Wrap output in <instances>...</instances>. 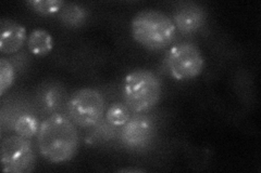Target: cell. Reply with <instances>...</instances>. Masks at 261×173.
<instances>
[{
    "label": "cell",
    "instance_id": "cell-5",
    "mask_svg": "<svg viewBox=\"0 0 261 173\" xmlns=\"http://www.w3.org/2000/svg\"><path fill=\"white\" fill-rule=\"evenodd\" d=\"M71 119L83 128L96 126L101 120L106 105L102 94L92 88H83L73 93L68 103Z\"/></svg>",
    "mask_w": 261,
    "mask_h": 173
},
{
    "label": "cell",
    "instance_id": "cell-11",
    "mask_svg": "<svg viewBox=\"0 0 261 173\" xmlns=\"http://www.w3.org/2000/svg\"><path fill=\"white\" fill-rule=\"evenodd\" d=\"M88 12L86 8L79 4H67L62 7L59 11V21L64 26L71 28H77L83 26L87 21Z\"/></svg>",
    "mask_w": 261,
    "mask_h": 173
},
{
    "label": "cell",
    "instance_id": "cell-14",
    "mask_svg": "<svg viewBox=\"0 0 261 173\" xmlns=\"http://www.w3.org/2000/svg\"><path fill=\"white\" fill-rule=\"evenodd\" d=\"M129 118L128 106L122 103L112 104L106 113V120L111 127H123Z\"/></svg>",
    "mask_w": 261,
    "mask_h": 173
},
{
    "label": "cell",
    "instance_id": "cell-10",
    "mask_svg": "<svg viewBox=\"0 0 261 173\" xmlns=\"http://www.w3.org/2000/svg\"><path fill=\"white\" fill-rule=\"evenodd\" d=\"M65 90L57 82H49L43 85L38 91V104L47 113H55L60 109L64 102Z\"/></svg>",
    "mask_w": 261,
    "mask_h": 173
},
{
    "label": "cell",
    "instance_id": "cell-16",
    "mask_svg": "<svg viewBox=\"0 0 261 173\" xmlns=\"http://www.w3.org/2000/svg\"><path fill=\"white\" fill-rule=\"evenodd\" d=\"M14 81V67L9 60L2 57L0 59V94L9 89Z\"/></svg>",
    "mask_w": 261,
    "mask_h": 173
},
{
    "label": "cell",
    "instance_id": "cell-12",
    "mask_svg": "<svg viewBox=\"0 0 261 173\" xmlns=\"http://www.w3.org/2000/svg\"><path fill=\"white\" fill-rule=\"evenodd\" d=\"M30 51L37 56H45L51 52L54 48V39L45 29L38 28L33 30L28 39Z\"/></svg>",
    "mask_w": 261,
    "mask_h": 173
},
{
    "label": "cell",
    "instance_id": "cell-4",
    "mask_svg": "<svg viewBox=\"0 0 261 173\" xmlns=\"http://www.w3.org/2000/svg\"><path fill=\"white\" fill-rule=\"evenodd\" d=\"M167 68L176 80H191L199 76L205 67V57L200 49L192 43H179L170 49Z\"/></svg>",
    "mask_w": 261,
    "mask_h": 173
},
{
    "label": "cell",
    "instance_id": "cell-13",
    "mask_svg": "<svg viewBox=\"0 0 261 173\" xmlns=\"http://www.w3.org/2000/svg\"><path fill=\"white\" fill-rule=\"evenodd\" d=\"M39 122L38 119L31 114H23L16 118L14 121V131L15 134L20 136L31 139L37 135L39 130Z\"/></svg>",
    "mask_w": 261,
    "mask_h": 173
},
{
    "label": "cell",
    "instance_id": "cell-1",
    "mask_svg": "<svg viewBox=\"0 0 261 173\" xmlns=\"http://www.w3.org/2000/svg\"><path fill=\"white\" fill-rule=\"evenodd\" d=\"M37 145L40 154L48 161H69L79 148V133L74 123L61 114H53L40 123Z\"/></svg>",
    "mask_w": 261,
    "mask_h": 173
},
{
    "label": "cell",
    "instance_id": "cell-15",
    "mask_svg": "<svg viewBox=\"0 0 261 173\" xmlns=\"http://www.w3.org/2000/svg\"><path fill=\"white\" fill-rule=\"evenodd\" d=\"M27 5L33 11L43 15H50L59 12L65 5L62 0H31Z\"/></svg>",
    "mask_w": 261,
    "mask_h": 173
},
{
    "label": "cell",
    "instance_id": "cell-9",
    "mask_svg": "<svg viewBox=\"0 0 261 173\" xmlns=\"http://www.w3.org/2000/svg\"><path fill=\"white\" fill-rule=\"evenodd\" d=\"M27 29L11 19L0 20V51L4 54L18 52L25 44Z\"/></svg>",
    "mask_w": 261,
    "mask_h": 173
},
{
    "label": "cell",
    "instance_id": "cell-3",
    "mask_svg": "<svg viewBox=\"0 0 261 173\" xmlns=\"http://www.w3.org/2000/svg\"><path fill=\"white\" fill-rule=\"evenodd\" d=\"M162 86L159 77L148 70H135L127 74L123 84V95L128 109L136 113L151 110L159 102Z\"/></svg>",
    "mask_w": 261,
    "mask_h": 173
},
{
    "label": "cell",
    "instance_id": "cell-17",
    "mask_svg": "<svg viewBox=\"0 0 261 173\" xmlns=\"http://www.w3.org/2000/svg\"><path fill=\"white\" fill-rule=\"evenodd\" d=\"M120 171H122V172H141L143 170H140V169H137V170H134V169H122Z\"/></svg>",
    "mask_w": 261,
    "mask_h": 173
},
{
    "label": "cell",
    "instance_id": "cell-2",
    "mask_svg": "<svg viewBox=\"0 0 261 173\" xmlns=\"http://www.w3.org/2000/svg\"><path fill=\"white\" fill-rule=\"evenodd\" d=\"M133 38L148 50H162L172 44L176 27L172 19L158 10L146 9L137 12L130 22Z\"/></svg>",
    "mask_w": 261,
    "mask_h": 173
},
{
    "label": "cell",
    "instance_id": "cell-7",
    "mask_svg": "<svg viewBox=\"0 0 261 173\" xmlns=\"http://www.w3.org/2000/svg\"><path fill=\"white\" fill-rule=\"evenodd\" d=\"M154 123L147 116L129 118L121 131V141L129 150L138 151L147 147L153 140Z\"/></svg>",
    "mask_w": 261,
    "mask_h": 173
},
{
    "label": "cell",
    "instance_id": "cell-6",
    "mask_svg": "<svg viewBox=\"0 0 261 173\" xmlns=\"http://www.w3.org/2000/svg\"><path fill=\"white\" fill-rule=\"evenodd\" d=\"M35 153L30 140L18 134L4 139L2 166L4 172L28 173L34 169Z\"/></svg>",
    "mask_w": 261,
    "mask_h": 173
},
{
    "label": "cell",
    "instance_id": "cell-8",
    "mask_svg": "<svg viewBox=\"0 0 261 173\" xmlns=\"http://www.w3.org/2000/svg\"><path fill=\"white\" fill-rule=\"evenodd\" d=\"M207 12L203 8L193 2L177 4L172 13V21L176 29L182 34H194L201 29L207 22Z\"/></svg>",
    "mask_w": 261,
    "mask_h": 173
}]
</instances>
